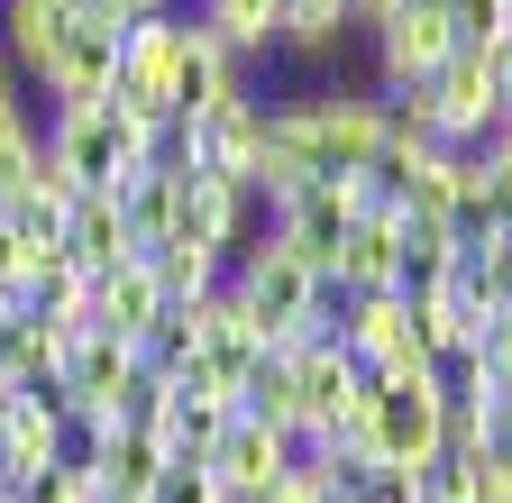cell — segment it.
<instances>
[{
  "mask_svg": "<svg viewBox=\"0 0 512 503\" xmlns=\"http://www.w3.org/2000/svg\"><path fill=\"white\" fill-rule=\"evenodd\" d=\"M19 284H28V247L10 238V220H0V302H19Z\"/></svg>",
  "mask_w": 512,
  "mask_h": 503,
  "instance_id": "obj_34",
  "label": "cell"
},
{
  "mask_svg": "<svg viewBox=\"0 0 512 503\" xmlns=\"http://www.w3.org/2000/svg\"><path fill=\"white\" fill-rule=\"evenodd\" d=\"M256 503H330V494H320L311 476H284V485H266V494H256Z\"/></svg>",
  "mask_w": 512,
  "mask_h": 503,
  "instance_id": "obj_36",
  "label": "cell"
},
{
  "mask_svg": "<svg viewBox=\"0 0 512 503\" xmlns=\"http://www.w3.org/2000/svg\"><path fill=\"white\" fill-rule=\"evenodd\" d=\"M156 311H165V293H156L147 257H128V266L92 275V330H110V339H138V330L156 321Z\"/></svg>",
  "mask_w": 512,
  "mask_h": 503,
  "instance_id": "obj_17",
  "label": "cell"
},
{
  "mask_svg": "<svg viewBox=\"0 0 512 503\" xmlns=\"http://www.w3.org/2000/svg\"><path fill=\"white\" fill-rule=\"evenodd\" d=\"M476 476V503H512V449H458Z\"/></svg>",
  "mask_w": 512,
  "mask_h": 503,
  "instance_id": "obj_31",
  "label": "cell"
},
{
  "mask_svg": "<svg viewBox=\"0 0 512 503\" xmlns=\"http://www.w3.org/2000/svg\"><path fill=\"white\" fill-rule=\"evenodd\" d=\"M110 74H119V19H110V10H92V0H83V19L64 28L55 65H46V101H55V110L110 101Z\"/></svg>",
  "mask_w": 512,
  "mask_h": 503,
  "instance_id": "obj_9",
  "label": "cell"
},
{
  "mask_svg": "<svg viewBox=\"0 0 512 503\" xmlns=\"http://www.w3.org/2000/svg\"><path fill=\"white\" fill-rule=\"evenodd\" d=\"M183 10H156V19H128L119 28V74H110V101L128 119H174V65H183Z\"/></svg>",
  "mask_w": 512,
  "mask_h": 503,
  "instance_id": "obj_5",
  "label": "cell"
},
{
  "mask_svg": "<svg viewBox=\"0 0 512 503\" xmlns=\"http://www.w3.org/2000/svg\"><path fill=\"white\" fill-rule=\"evenodd\" d=\"M366 55H375V92L384 83H430L458 37H448V0H394L375 28H366Z\"/></svg>",
  "mask_w": 512,
  "mask_h": 503,
  "instance_id": "obj_6",
  "label": "cell"
},
{
  "mask_svg": "<svg viewBox=\"0 0 512 503\" xmlns=\"http://www.w3.org/2000/svg\"><path fill=\"white\" fill-rule=\"evenodd\" d=\"M384 10H394V0H348V19H357V37H366V28H375Z\"/></svg>",
  "mask_w": 512,
  "mask_h": 503,
  "instance_id": "obj_39",
  "label": "cell"
},
{
  "mask_svg": "<svg viewBox=\"0 0 512 503\" xmlns=\"http://www.w3.org/2000/svg\"><path fill=\"white\" fill-rule=\"evenodd\" d=\"M64 257L83 275H110V266L138 257V238L119 220V193H74V211H64Z\"/></svg>",
  "mask_w": 512,
  "mask_h": 503,
  "instance_id": "obj_15",
  "label": "cell"
},
{
  "mask_svg": "<svg viewBox=\"0 0 512 503\" xmlns=\"http://www.w3.org/2000/svg\"><path fill=\"white\" fill-rule=\"evenodd\" d=\"M19 366H37V330L19 321V302H0V385H10Z\"/></svg>",
  "mask_w": 512,
  "mask_h": 503,
  "instance_id": "obj_32",
  "label": "cell"
},
{
  "mask_svg": "<svg viewBox=\"0 0 512 503\" xmlns=\"http://www.w3.org/2000/svg\"><path fill=\"white\" fill-rule=\"evenodd\" d=\"M476 266H485V284H494V302L512 311V229H503V238L485 247V257H476Z\"/></svg>",
  "mask_w": 512,
  "mask_h": 503,
  "instance_id": "obj_35",
  "label": "cell"
},
{
  "mask_svg": "<svg viewBox=\"0 0 512 503\" xmlns=\"http://www.w3.org/2000/svg\"><path fill=\"white\" fill-rule=\"evenodd\" d=\"M174 211H183V174H165V165H138L119 183V220H128V238H138V257L156 238H174Z\"/></svg>",
  "mask_w": 512,
  "mask_h": 503,
  "instance_id": "obj_20",
  "label": "cell"
},
{
  "mask_svg": "<svg viewBox=\"0 0 512 503\" xmlns=\"http://www.w3.org/2000/svg\"><path fill=\"white\" fill-rule=\"evenodd\" d=\"M357 439H366L375 467L412 476L421 458H439V439H448V403H439V385H430V375H394V385H375L366 412H357Z\"/></svg>",
  "mask_w": 512,
  "mask_h": 503,
  "instance_id": "obj_3",
  "label": "cell"
},
{
  "mask_svg": "<svg viewBox=\"0 0 512 503\" xmlns=\"http://www.w3.org/2000/svg\"><path fill=\"white\" fill-rule=\"evenodd\" d=\"M128 357H138V375H156V385H183V375H192V311L165 302L156 321L128 339Z\"/></svg>",
  "mask_w": 512,
  "mask_h": 503,
  "instance_id": "obj_22",
  "label": "cell"
},
{
  "mask_svg": "<svg viewBox=\"0 0 512 503\" xmlns=\"http://www.w3.org/2000/svg\"><path fill=\"white\" fill-rule=\"evenodd\" d=\"M10 503H92V485H83V476H64V467H37V476L10 485Z\"/></svg>",
  "mask_w": 512,
  "mask_h": 503,
  "instance_id": "obj_30",
  "label": "cell"
},
{
  "mask_svg": "<svg viewBox=\"0 0 512 503\" xmlns=\"http://www.w3.org/2000/svg\"><path fill=\"white\" fill-rule=\"evenodd\" d=\"M266 357V339H256V321L229 302V284L211 302H192V375L183 385H202V394H238V375Z\"/></svg>",
  "mask_w": 512,
  "mask_h": 503,
  "instance_id": "obj_8",
  "label": "cell"
},
{
  "mask_svg": "<svg viewBox=\"0 0 512 503\" xmlns=\"http://www.w3.org/2000/svg\"><path fill=\"white\" fill-rule=\"evenodd\" d=\"M476 357H485V375H494V385L512 394V311H494V321H485V348H476Z\"/></svg>",
  "mask_w": 512,
  "mask_h": 503,
  "instance_id": "obj_33",
  "label": "cell"
},
{
  "mask_svg": "<svg viewBox=\"0 0 512 503\" xmlns=\"http://www.w3.org/2000/svg\"><path fill=\"white\" fill-rule=\"evenodd\" d=\"M147 275H156V293L165 302H211L220 284H229V257H220V247H202V238H156L147 247Z\"/></svg>",
  "mask_w": 512,
  "mask_h": 503,
  "instance_id": "obj_18",
  "label": "cell"
},
{
  "mask_svg": "<svg viewBox=\"0 0 512 503\" xmlns=\"http://www.w3.org/2000/svg\"><path fill=\"white\" fill-rule=\"evenodd\" d=\"M202 28L238 65H256V55H275V0H202Z\"/></svg>",
  "mask_w": 512,
  "mask_h": 503,
  "instance_id": "obj_23",
  "label": "cell"
},
{
  "mask_svg": "<svg viewBox=\"0 0 512 503\" xmlns=\"http://www.w3.org/2000/svg\"><path fill=\"white\" fill-rule=\"evenodd\" d=\"M138 165H147V119H128L119 101H83L46 119V174L74 193H119Z\"/></svg>",
  "mask_w": 512,
  "mask_h": 503,
  "instance_id": "obj_1",
  "label": "cell"
},
{
  "mask_svg": "<svg viewBox=\"0 0 512 503\" xmlns=\"http://www.w3.org/2000/svg\"><path fill=\"white\" fill-rule=\"evenodd\" d=\"M101 458H110V412H92V403H64L55 421H46V467H64V476H101Z\"/></svg>",
  "mask_w": 512,
  "mask_h": 503,
  "instance_id": "obj_21",
  "label": "cell"
},
{
  "mask_svg": "<svg viewBox=\"0 0 512 503\" xmlns=\"http://www.w3.org/2000/svg\"><path fill=\"white\" fill-rule=\"evenodd\" d=\"M348 37H357L348 0H275V55H293V65H330Z\"/></svg>",
  "mask_w": 512,
  "mask_h": 503,
  "instance_id": "obj_16",
  "label": "cell"
},
{
  "mask_svg": "<svg viewBox=\"0 0 512 503\" xmlns=\"http://www.w3.org/2000/svg\"><path fill=\"white\" fill-rule=\"evenodd\" d=\"M476 193H485L494 229H512V129H494V138L476 147Z\"/></svg>",
  "mask_w": 512,
  "mask_h": 503,
  "instance_id": "obj_26",
  "label": "cell"
},
{
  "mask_svg": "<svg viewBox=\"0 0 512 503\" xmlns=\"http://www.w3.org/2000/svg\"><path fill=\"white\" fill-rule=\"evenodd\" d=\"M37 467H46V421L19 412V403H0V494H10L19 476H37Z\"/></svg>",
  "mask_w": 512,
  "mask_h": 503,
  "instance_id": "obj_25",
  "label": "cell"
},
{
  "mask_svg": "<svg viewBox=\"0 0 512 503\" xmlns=\"http://www.w3.org/2000/svg\"><path fill=\"white\" fill-rule=\"evenodd\" d=\"M37 183H46V138H37V119L19 110L10 129H0V220H10Z\"/></svg>",
  "mask_w": 512,
  "mask_h": 503,
  "instance_id": "obj_24",
  "label": "cell"
},
{
  "mask_svg": "<svg viewBox=\"0 0 512 503\" xmlns=\"http://www.w3.org/2000/svg\"><path fill=\"white\" fill-rule=\"evenodd\" d=\"M92 10H110V19L128 28V19H156V10H165V0H92Z\"/></svg>",
  "mask_w": 512,
  "mask_h": 503,
  "instance_id": "obj_38",
  "label": "cell"
},
{
  "mask_svg": "<svg viewBox=\"0 0 512 503\" xmlns=\"http://www.w3.org/2000/svg\"><path fill=\"white\" fill-rule=\"evenodd\" d=\"M293 458H302V430H275V421H247V412H229V430L211 439V476H220V494L229 503H256L266 485H284L293 476Z\"/></svg>",
  "mask_w": 512,
  "mask_h": 503,
  "instance_id": "obj_7",
  "label": "cell"
},
{
  "mask_svg": "<svg viewBox=\"0 0 512 503\" xmlns=\"http://www.w3.org/2000/svg\"><path fill=\"white\" fill-rule=\"evenodd\" d=\"M394 275H403V211L357 202V220H348V247H339L330 284H339V293H394Z\"/></svg>",
  "mask_w": 512,
  "mask_h": 503,
  "instance_id": "obj_13",
  "label": "cell"
},
{
  "mask_svg": "<svg viewBox=\"0 0 512 503\" xmlns=\"http://www.w3.org/2000/svg\"><path fill=\"white\" fill-rule=\"evenodd\" d=\"M238 92H256L247 65H238V55H229L202 19H192V28H183V65H174V119H183V129H202V119L229 110Z\"/></svg>",
  "mask_w": 512,
  "mask_h": 503,
  "instance_id": "obj_12",
  "label": "cell"
},
{
  "mask_svg": "<svg viewBox=\"0 0 512 503\" xmlns=\"http://www.w3.org/2000/svg\"><path fill=\"white\" fill-rule=\"evenodd\" d=\"M220 430H229V394L165 385V412H156V449H165V458H211Z\"/></svg>",
  "mask_w": 512,
  "mask_h": 503,
  "instance_id": "obj_19",
  "label": "cell"
},
{
  "mask_svg": "<svg viewBox=\"0 0 512 503\" xmlns=\"http://www.w3.org/2000/svg\"><path fill=\"white\" fill-rule=\"evenodd\" d=\"M348 220H357V183H302L293 202H275V238L293 247L311 275H330V266H339Z\"/></svg>",
  "mask_w": 512,
  "mask_h": 503,
  "instance_id": "obj_10",
  "label": "cell"
},
{
  "mask_svg": "<svg viewBox=\"0 0 512 503\" xmlns=\"http://www.w3.org/2000/svg\"><path fill=\"white\" fill-rule=\"evenodd\" d=\"M147 503H229V494H220V476L202 458H165L156 485H147Z\"/></svg>",
  "mask_w": 512,
  "mask_h": 503,
  "instance_id": "obj_28",
  "label": "cell"
},
{
  "mask_svg": "<svg viewBox=\"0 0 512 503\" xmlns=\"http://www.w3.org/2000/svg\"><path fill=\"white\" fill-rule=\"evenodd\" d=\"M19 110H28V101H19V74H10V55H0V129H10Z\"/></svg>",
  "mask_w": 512,
  "mask_h": 503,
  "instance_id": "obj_37",
  "label": "cell"
},
{
  "mask_svg": "<svg viewBox=\"0 0 512 503\" xmlns=\"http://www.w3.org/2000/svg\"><path fill=\"white\" fill-rule=\"evenodd\" d=\"M448 37H458V46L512 37V0H448Z\"/></svg>",
  "mask_w": 512,
  "mask_h": 503,
  "instance_id": "obj_29",
  "label": "cell"
},
{
  "mask_svg": "<svg viewBox=\"0 0 512 503\" xmlns=\"http://www.w3.org/2000/svg\"><path fill=\"white\" fill-rule=\"evenodd\" d=\"M293 403H302V430L311 439H348L366 394H375V375L348 357V339H293Z\"/></svg>",
  "mask_w": 512,
  "mask_h": 503,
  "instance_id": "obj_4",
  "label": "cell"
},
{
  "mask_svg": "<svg viewBox=\"0 0 512 503\" xmlns=\"http://www.w3.org/2000/svg\"><path fill=\"white\" fill-rule=\"evenodd\" d=\"M412 503H476V476H467V458H458V449L421 458V467H412Z\"/></svg>",
  "mask_w": 512,
  "mask_h": 503,
  "instance_id": "obj_27",
  "label": "cell"
},
{
  "mask_svg": "<svg viewBox=\"0 0 512 503\" xmlns=\"http://www.w3.org/2000/svg\"><path fill=\"white\" fill-rule=\"evenodd\" d=\"M229 302L256 321V339L266 348H293V339H311V302H320V275L293 257V247L275 238V229H256L238 257H229Z\"/></svg>",
  "mask_w": 512,
  "mask_h": 503,
  "instance_id": "obj_2",
  "label": "cell"
},
{
  "mask_svg": "<svg viewBox=\"0 0 512 503\" xmlns=\"http://www.w3.org/2000/svg\"><path fill=\"white\" fill-rule=\"evenodd\" d=\"M430 110H439V129L458 138V147H485L494 119H503V74L485 65L476 46H458V55L430 74Z\"/></svg>",
  "mask_w": 512,
  "mask_h": 503,
  "instance_id": "obj_11",
  "label": "cell"
},
{
  "mask_svg": "<svg viewBox=\"0 0 512 503\" xmlns=\"http://www.w3.org/2000/svg\"><path fill=\"white\" fill-rule=\"evenodd\" d=\"M74 19H83V0H0V55L28 83H46V65H55V46H64Z\"/></svg>",
  "mask_w": 512,
  "mask_h": 503,
  "instance_id": "obj_14",
  "label": "cell"
}]
</instances>
